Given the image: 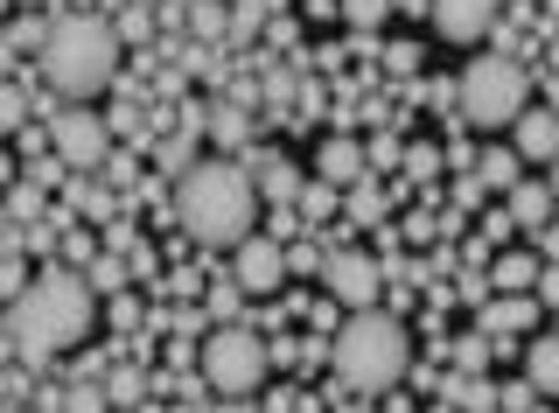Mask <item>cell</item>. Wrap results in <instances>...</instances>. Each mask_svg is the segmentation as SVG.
Here are the masks:
<instances>
[{
    "instance_id": "obj_1",
    "label": "cell",
    "mask_w": 559,
    "mask_h": 413,
    "mask_svg": "<svg viewBox=\"0 0 559 413\" xmlns=\"http://www.w3.org/2000/svg\"><path fill=\"white\" fill-rule=\"evenodd\" d=\"M98 308H92V281L84 273H63V267H43L22 295L8 302V337L28 365H49V357L78 351L92 337Z\"/></svg>"
},
{
    "instance_id": "obj_2",
    "label": "cell",
    "mask_w": 559,
    "mask_h": 413,
    "mask_svg": "<svg viewBox=\"0 0 559 413\" xmlns=\"http://www.w3.org/2000/svg\"><path fill=\"white\" fill-rule=\"evenodd\" d=\"M175 217L197 246H245L259 232V182L231 162H189L175 189Z\"/></svg>"
},
{
    "instance_id": "obj_3",
    "label": "cell",
    "mask_w": 559,
    "mask_h": 413,
    "mask_svg": "<svg viewBox=\"0 0 559 413\" xmlns=\"http://www.w3.org/2000/svg\"><path fill=\"white\" fill-rule=\"evenodd\" d=\"M43 84L49 92H63V98H92L112 84L119 71V28L105 22V14H57V28H49V49L43 57Z\"/></svg>"
},
{
    "instance_id": "obj_4",
    "label": "cell",
    "mask_w": 559,
    "mask_h": 413,
    "mask_svg": "<svg viewBox=\"0 0 559 413\" xmlns=\"http://www.w3.org/2000/svg\"><path fill=\"white\" fill-rule=\"evenodd\" d=\"M413 365V337L399 316H378V308H357V322H343L336 337V378L349 392H364V400H378V392H392L399 378Z\"/></svg>"
},
{
    "instance_id": "obj_5",
    "label": "cell",
    "mask_w": 559,
    "mask_h": 413,
    "mask_svg": "<svg viewBox=\"0 0 559 413\" xmlns=\"http://www.w3.org/2000/svg\"><path fill=\"white\" fill-rule=\"evenodd\" d=\"M454 98H462V119L483 133H503L511 119L532 106V71H524L518 57H476L454 84Z\"/></svg>"
},
{
    "instance_id": "obj_6",
    "label": "cell",
    "mask_w": 559,
    "mask_h": 413,
    "mask_svg": "<svg viewBox=\"0 0 559 413\" xmlns=\"http://www.w3.org/2000/svg\"><path fill=\"white\" fill-rule=\"evenodd\" d=\"M266 365H273V351L252 330H217V337H203V351H197V371L210 378L217 400H252V392L266 386Z\"/></svg>"
},
{
    "instance_id": "obj_7",
    "label": "cell",
    "mask_w": 559,
    "mask_h": 413,
    "mask_svg": "<svg viewBox=\"0 0 559 413\" xmlns=\"http://www.w3.org/2000/svg\"><path fill=\"white\" fill-rule=\"evenodd\" d=\"M49 148H57L63 168H105L112 162V127H105L92 106H63L49 119Z\"/></svg>"
},
{
    "instance_id": "obj_8",
    "label": "cell",
    "mask_w": 559,
    "mask_h": 413,
    "mask_svg": "<svg viewBox=\"0 0 559 413\" xmlns=\"http://www.w3.org/2000/svg\"><path fill=\"white\" fill-rule=\"evenodd\" d=\"M322 287H329V302H343V308H371L378 287H384V267L371 260V252H329Z\"/></svg>"
},
{
    "instance_id": "obj_9",
    "label": "cell",
    "mask_w": 559,
    "mask_h": 413,
    "mask_svg": "<svg viewBox=\"0 0 559 413\" xmlns=\"http://www.w3.org/2000/svg\"><path fill=\"white\" fill-rule=\"evenodd\" d=\"M231 281L245 287V295H280V281H287V252H280V238H245V246H231Z\"/></svg>"
},
{
    "instance_id": "obj_10",
    "label": "cell",
    "mask_w": 559,
    "mask_h": 413,
    "mask_svg": "<svg viewBox=\"0 0 559 413\" xmlns=\"http://www.w3.org/2000/svg\"><path fill=\"white\" fill-rule=\"evenodd\" d=\"M427 14L448 43H483L489 22L503 14V0H427Z\"/></svg>"
},
{
    "instance_id": "obj_11",
    "label": "cell",
    "mask_w": 559,
    "mask_h": 413,
    "mask_svg": "<svg viewBox=\"0 0 559 413\" xmlns=\"http://www.w3.org/2000/svg\"><path fill=\"white\" fill-rule=\"evenodd\" d=\"M511 154L518 162H552L559 154V113L552 106H524L511 119Z\"/></svg>"
},
{
    "instance_id": "obj_12",
    "label": "cell",
    "mask_w": 559,
    "mask_h": 413,
    "mask_svg": "<svg viewBox=\"0 0 559 413\" xmlns=\"http://www.w3.org/2000/svg\"><path fill=\"white\" fill-rule=\"evenodd\" d=\"M364 168H371V162H364V148L349 141V133H329V141L314 148V176H322L329 189H349V182H364Z\"/></svg>"
},
{
    "instance_id": "obj_13",
    "label": "cell",
    "mask_w": 559,
    "mask_h": 413,
    "mask_svg": "<svg viewBox=\"0 0 559 413\" xmlns=\"http://www.w3.org/2000/svg\"><path fill=\"white\" fill-rule=\"evenodd\" d=\"M552 189L546 182H511L503 189V211H511V225H524V232H546L552 225Z\"/></svg>"
},
{
    "instance_id": "obj_14",
    "label": "cell",
    "mask_w": 559,
    "mask_h": 413,
    "mask_svg": "<svg viewBox=\"0 0 559 413\" xmlns=\"http://www.w3.org/2000/svg\"><path fill=\"white\" fill-rule=\"evenodd\" d=\"M524 386L559 400V330L552 337H532V351H524Z\"/></svg>"
},
{
    "instance_id": "obj_15",
    "label": "cell",
    "mask_w": 559,
    "mask_h": 413,
    "mask_svg": "<svg viewBox=\"0 0 559 413\" xmlns=\"http://www.w3.org/2000/svg\"><path fill=\"white\" fill-rule=\"evenodd\" d=\"M532 322H538V302L532 295H497V302L483 308V330L489 337H518V330H532Z\"/></svg>"
},
{
    "instance_id": "obj_16",
    "label": "cell",
    "mask_w": 559,
    "mask_h": 413,
    "mask_svg": "<svg viewBox=\"0 0 559 413\" xmlns=\"http://www.w3.org/2000/svg\"><path fill=\"white\" fill-rule=\"evenodd\" d=\"M489 287H497V295H532V287H538V260H532V252H497V260H489Z\"/></svg>"
},
{
    "instance_id": "obj_17",
    "label": "cell",
    "mask_w": 559,
    "mask_h": 413,
    "mask_svg": "<svg viewBox=\"0 0 559 413\" xmlns=\"http://www.w3.org/2000/svg\"><path fill=\"white\" fill-rule=\"evenodd\" d=\"M98 386H105V406H140V400H147V371H133V365L105 371Z\"/></svg>"
},
{
    "instance_id": "obj_18",
    "label": "cell",
    "mask_w": 559,
    "mask_h": 413,
    "mask_svg": "<svg viewBox=\"0 0 559 413\" xmlns=\"http://www.w3.org/2000/svg\"><path fill=\"white\" fill-rule=\"evenodd\" d=\"M49 28H57V14H22L8 36H14V49H22V57H43V49H49Z\"/></svg>"
},
{
    "instance_id": "obj_19",
    "label": "cell",
    "mask_w": 559,
    "mask_h": 413,
    "mask_svg": "<svg viewBox=\"0 0 559 413\" xmlns=\"http://www.w3.org/2000/svg\"><path fill=\"white\" fill-rule=\"evenodd\" d=\"M448 400L468 406V413H497V386L489 378H462V386H448Z\"/></svg>"
},
{
    "instance_id": "obj_20",
    "label": "cell",
    "mask_w": 559,
    "mask_h": 413,
    "mask_svg": "<svg viewBox=\"0 0 559 413\" xmlns=\"http://www.w3.org/2000/svg\"><path fill=\"white\" fill-rule=\"evenodd\" d=\"M349 217H357V225H378V217H384V197L371 182H349Z\"/></svg>"
},
{
    "instance_id": "obj_21",
    "label": "cell",
    "mask_w": 559,
    "mask_h": 413,
    "mask_svg": "<svg viewBox=\"0 0 559 413\" xmlns=\"http://www.w3.org/2000/svg\"><path fill=\"white\" fill-rule=\"evenodd\" d=\"M441 162H448V154H441V148H427V141L406 148V176H413V182H433V176H441Z\"/></svg>"
},
{
    "instance_id": "obj_22",
    "label": "cell",
    "mask_w": 559,
    "mask_h": 413,
    "mask_svg": "<svg viewBox=\"0 0 559 413\" xmlns=\"http://www.w3.org/2000/svg\"><path fill=\"white\" fill-rule=\"evenodd\" d=\"M189 28H197V43H217L224 36V8L217 0H197V8H189Z\"/></svg>"
},
{
    "instance_id": "obj_23",
    "label": "cell",
    "mask_w": 559,
    "mask_h": 413,
    "mask_svg": "<svg viewBox=\"0 0 559 413\" xmlns=\"http://www.w3.org/2000/svg\"><path fill=\"white\" fill-rule=\"evenodd\" d=\"M22 119H28V92L0 84V133H22Z\"/></svg>"
},
{
    "instance_id": "obj_24",
    "label": "cell",
    "mask_w": 559,
    "mask_h": 413,
    "mask_svg": "<svg viewBox=\"0 0 559 413\" xmlns=\"http://www.w3.org/2000/svg\"><path fill=\"white\" fill-rule=\"evenodd\" d=\"M511 182H518V154H503V148H497V154L483 162V189H511Z\"/></svg>"
},
{
    "instance_id": "obj_25",
    "label": "cell",
    "mask_w": 559,
    "mask_h": 413,
    "mask_svg": "<svg viewBox=\"0 0 559 413\" xmlns=\"http://www.w3.org/2000/svg\"><path fill=\"white\" fill-rule=\"evenodd\" d=\"M384 14H392V0H343V22H357V28H378Z\"/></svg>"
},
{
    "instance_id": "obj_26",
    "label": "cell",
    "mask_w": 559,
    "mask_h": 413,
    "mask_svg": "<svg viewBox=\"0 0 559 413\" xmlns=\"http://www.w3.org/2000/svg\"><path fill=\"white\" fill-rule=\"evenodd\" d=\"M210 133L217 141H245V106H217L210 113Z\"/></svg>"
},
{
    "instance_id": "obj_27",
    "label": "cell",
    "mask_w": 559,
    "mask_h": 413,
    "mask_svg": "<svg viewBox=\"0 0 559 413\" xmlns=\"http://www.w3.org/2000/svg\"><path fill=\"white\" fill-rule=\"evenodd\" d=\"M28 281H35V273H22V260H14V252H0V302H14Z\"/></svg>"
},
{
    "instance_id": "obj_28",
    "label": "cell",
    "mask_w": 559,
    "mask_h": 413,
    "mask_svg": "<svg viewBox=\"0 0 559 413\" xmlns=\"http://www.w3.org/2000/svg\"><path fill=\"white\" fill-rule=\"evenodd\" d=\"M8 217H43V189H35V182L8 189Z\"/></svg>"
},
{
    "instance_id": "obj_29",
    "label": "cell",
    "mask_w": 559,
    "mask_h": 413,
    "mask_svg": "<svg viewBox=\"0 0 559 413\" xmlns=\"http://www.w3.org/2000/svg\"><path fill=\"white\" fill-rule=\"evenodd\" d=\"M92 287H105V295H127V267H119V260H92Z\"/></svg>"
},
{
    "instance_id": "obj_30",
    "label": "cell",
    "mask_w": 559,
    "mask_h": 413,
    "mask_svg": "<svg viewBox=\"0 0 559 413\" xmlns=\"http://www.w3.org/2000/svg\"><path fill=\"white\" fill-rule=\"evenodd\" d=\"M238 295H245V287L231 281V273H217V281H210V308H217V316H231V308H238Z\"/></svg>"
},
{
    "instance_id": "obj_31",
    "label": "cell",
    "mask_w": 559,
    "mask_h": 413,
    "mask_svg": "<svg viewBox=\"0 0 559 413\" xmlns=\"http://www.w3.org/2000/svg\"><path fill=\"white\" fill-rule=\"evenodd\" d=\"M112 28H119V43H147V28H154V22H147V8H127Z\"/></svg>"
},
{
    "instance_id": "obj_32",
    "label": "cell",
    "mask_w": 559,
    "mask_h": 413,
    "mask_svg": "<svg viewBox=\"0 0 559 413\" xmlns=\"http://www.w3.org/2000/svg\"><path fill=\"white\" fill-rule=\"evenodd\" d=\"M364 162H371V168H399V162H406V148H399L392 133H384V141H371V148H364Z\"/></svg>"
},
{
    "instance_id": "obj_33",
    "label": "cell",
    "mask_w": 559,
    "mask_h": 413,
    "mask_svg": "<svg viewBox=\"0 0 559 413\" xmlns=\"http://www.w3.org/2000/svg\"><path fill=\"white\" fill-rule=\"evenodd\" d=\"M63 413H105V386H78L63 400Z\"/></svg>"
},
{
    "instance_id": "obj_34",
    "label": "cell",
    "mask_w": 559,
    "mask_h": 413,
    "mask_svg": "<svg viewBox=\"0 0 559 413\" xmlns=\"http://www.w3.org/2000/svg\"><path fill=\"white\" fill-rule=\"evenodd\" d=\"M329 203H336V189H329V182L301 189V211H308V217H329Z\"/></svg>"
},
{
    "instance_id": "obj_35",
    "label": "cell",
    "mask_w": 559,
    "mask_h": 413,
    "mask_svg": "<svg viewBox=\"0 0 559 413\" xmlns=\"http://www.w3.org/2000/svg\"><path fill=\"white\" fill-rule=\"evenodd\" d=\"M112 330H140V302L133 295H112Z\"/></svg>"
},
{
    "instance_id": "obj_36",
    "label": "cell",
    "mask_w": 559,
    "mask_h": 413,
    "mask_svg": "<svg viewBox=\"0 0 559 413\" xmlns=\"http://www.w3.org/2000/svg\"><path fill=\"white\" fill-rule=\"evenodd\" d=\"M384 63H392V71H419V43H392V49H384Z\"/></svg>"
},
{
    "instance_id": "obj_37",
    "label": "cell",
    "mask_w": 559,
    "mask_h": 413,
    "mask_svg": "<svg viewBox=\"0 0 559 413\" xmlns=\"http://www.w3.org/2000/svg\"><path fill=\"white\" fill-rule=\"evenodd\" d=\"M287 273H322V252H314V246H294L287 252Z\"/></svg>"
},
{
    "instance_id": "obj_38",
    "label": "cell",
    "mask_w": 559,
    "mask_h": 413,
    "mask_svg": "<svg viewBox=\"0 0 559 413\" xmlns=\"http://www.w3.org/2000/svg\"><path fill=\"white\" fill-rule=\"evenodd\" d=\"M105 127H112V133H133V127H140V113H133V106H112V119H105Z\"/></svg>"
},
{
    "instance_id": "obj_39",
    "label": "cell",
    "mask_w": 559,
    "mask_h": 413,
    "mask_svg": "<svg viewBox=\"0 0 559 413\" xmlns=\"http://www.w3.org/2000/svg\"><path fill=\"white\" fill-rule=\"evenodd\" d=\"M538 295H546L559 308V267H538Z\"/></svg>"
},
{
    "instance_id": "obj_40",
    "label": "cell",
    "mask_w": 559,
    "mask_h": 413,
    "mask_svg": "<svg viewBox=\"0 0 559 413\" xmlns=\"http://www.w3.org/2000/svg\"><path fill=\"white\" fill-rule=\"evenodd\" d=\"M14 57H22V49H14V36H8V28H0V78L14 71Z\"/></svg>"
},
{
    "instance_id": "obj_41",
    "label": "cell",
    "mask_w": 559,
    "mask_h": 413,
    "mask_svg": "<svg viewBox=\"0 0 559 413\" xmlns=\"http://www.w3.org/2000/svg\"><path fill=\"white\" fill-rule=\"evenodd\" d=\"M0 400H22V371H0Z\"/></svg>"
},
{
    "instance_id": "obj_42",
    "label": "cell",
    "mask_w": 559,
    "mask_h": 413,
    "mask_svg": "<svg viewBox=\"0 0 559 413\" xmlns=\"http://www.w3.org/2000/svg\"><path fill=\"white\" fill-rule=\"evenodd\" d=\"M210 413H245V400H217V406H210Z\"/></svg>"
},
{
    "instance_id": "obj_43",
    "label": "cell",
    "mask_w": 559,
    "mask_h": 413,
    "mask_svg": "<svg viewBox=\"0 0 559 413\" xmlns=\"http://www.w3.org/2000/svg\"><path fill=\"white\" fill-rule=\"evenodd\" d=\"M546 168H552V182H546V189H552V197H559V154H552V162H546Z\"/></svg>"
},
{
    "instance_id": "obj_44",
    "label": "cell",
    "mask_w": 559,
    "mask_h": 413,
    "mask_svg": "<svg viewBox=\"0 0 559 413\" xmlns=\"http://www.w3.org/2000/svg\"><path fill=\"white\" fill-rule=\"evenodd\" d=\"M0 14H8V0H0Z\"/></svg>"
}]
</instances>
